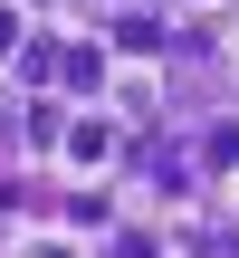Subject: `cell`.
<instances>
[{"label": "cell", "instance_id": "6da1fadb", "mask_svg": "<svg viewBox=\"0 0 239 258\" xmlns=\"http://www.w3.org/2000/svg\"><path fill=\"white\" fill-rule=\"evenodd\" d=\"M57 163H67V172H105V163H115V144H105V124H67V144H57Z\"/></svg>", "mask_w": 239, "mask_h": 258}, {"label": "cell", "instance_id": "7a4b0ae2", "mask_svg": "<svg viewBox=\"0 0 239 258\" xmlns=\"http://www.w3.org/2000/svg\"><path fill=\"white\" fill-rule=\"evenodd\" d=\"M96 57H105V48H67V86H77V96H96V77H105Z\"/></svg>", "mask_w": 239, "mask_h": 258}, {"label": "cell", "instance_id": "3957f363", "mask_svg": "<svg viewBox=\"0 0 239 258\" xmlns=\"http://www.w3.org/2000/svg\"><path fill=\"white\" fill-rule=\"evenodd\" d=\"M19 258H77V239H19Z\"/></svg>", "mask_w": 239, "mask_h": 258}, {"label": "cell", "instance_id": "277c9868", "mask_svg": "<svg viewBox=\"0 0 239 258\" xmlns=\"http://www.w3.org/2000/svg\"><path fill=\"white\" fill-rule=\"evenodd\" d=\"M201 10H220V0H201Z\"/></svg>", "mask_w": 239, "mask_h": 258}]
</instances>
